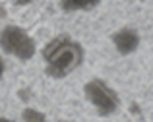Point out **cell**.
I'll use <instances>...</instances> for the list:
<instances>
[{
	"mask_svg": "<svg viewBox=\"0 0 153 122\" xmlns=\"http://www.w3.org/2000/svg\"><path fill=\"white\" fill-rule=\"evenodd\" d=\"M45 74L52 80H64L83 62V47L70 35H56L43 47Z\"/></svg>",
	"mask_w": 153,
	"mask_h": 122,
	"instance_id": "6da1fadb",
	"label": "cell"
},
{
	"mask_svg": "<svg viewBox=\"0 0 153 122\" xmlns=\"http://www.w3.org/2000/svg\"><path fill=\"white\" fill-rule=\"evenodd\" d=\"M0 48L4 54L27 62L35 56L37 45L35 39L19 25H6L0 31Z\"/></svg>",
	"mask_w": 153,
	"mask_h": 122,
	"instance_id": "7a4b0ae2",
	"label": "cell"
},
{
	"mask_svg": "<svg viewBox=\"0 0 153 122\" xmlns=\"http://www.w3.org/2000/svg\"><path fill=\"white\" fill-rule=\"evenodd\" d=\"M83 93H85V99L91 103V107L97 111L99 116H111L120 107V97L116 95V91L107 81L99 78L87 81L83 85Z\"/></svg>",
	"mask_w": 153,
	"mask_h": 122,
	"instance_id": "3957f363",
	"label": "cell"
},
{
	"mask_svg": "<svg viewBox=\"0 0 153 122\" xmlns=\"http://www.w3.org/2000/svg\"><path fill=\"white\" fill-rule=\"evenodd\" d=\"M112 45H114V48L120 54H124V56L132 54L140 47V35L132 27H122V29H118L112 35Z\"/></svg>",
	"mask_w": 153,
	"mask_h": 122,
	"instance_id": "277c9868",
	"label": "cell"
},
{
	"mask_svg": "<svg viewBox=\"0 0 153 122\" xmlns=\"http://www.w3.org/2000/svg\"><path fill=\"white\" fill-rule=\"evenodd\" d=\"M101 0H60V8L64 12H83L95 8Z\"/></svg>",
	"mask_w": 153,
	"mask_h": 122,
	"instance_id": "5b68a950",
	"label": "cell"
},
{
	"mask_svg": "<svg viewBox=\"0 0 153 122\" xmlns=\"http://www.w3.org/2000/svg\"><path fill=\"white\" fill-rule=\"evenodd\" d=\"M22 122H47V115L35 107H27L22 112Z\"/></svg>",
	"mask_w": 153,
	"mask_h": 122,
	"instance_id": "8992f818",
	"label": "cell"
},
{
	"mask_svg": "<svg viewBox=\"0 0 153 122\" xmlns=\"http://www.w3.org/2000/svg\"><path fill=\"white\" fill-rule=\"evenodd\" d=\"M14 4H18V6H27V4H31V2H35V0H12Z\"/></svg>",
	"mask_w": 153,
	"mask_h": 122,
	"instance_id": "52a82bcc",
	"label": "cell"
},
{
	"mask_svg": "<svg viewBox=\"0 0 153 122\" xmlns=\"http://www.w3.org/2000/svg\"><path fill=\"white\" fill-rule=\"evenodd\" d=\"M4 70H6V66H4V60L0 58V80H2V76H4Z\"/></svg>",
	"mask_w": 153,
	"mask_h": 122,
	"instance_id": "ba28073f",
	"label": "cell"
},
{
	"mask_svg": "<svg viewBox=\"0 0 153 122\" xmlns=\"http://www.w3.org/2000/svg\"><path fill=\"white\" fill-rule=\"evenodd\" d=\"M0 122H14L12 118H6V116H0Z\"/></svg>",
	"mask_w": 153,
	"mask_h": 122,
	"instance_id": "9c48e42d",
	"label": "cell"
},
{
	"mask_svg": "<svg viewBox=\"0 0 153 122\" xmlns=\"http://www.w3.org/2000/svg\"><path fill=\"white\" fill-rule=\"evenodd\" d=\"M140 2H143V0H140Z\"/></svg>",
	"mask_w": 153,
	"mask_h": 122,
	"instance_id": "30bf717a",
	"label": "cell"
},
{
	"mask_svg": "<svg viewBox=\"0 0 153 122\" xmlns=\"http://www.w3.org/2000/svg\"><path fill=\"white\" fill-rule=\"evenodd\" d=\"M66 122H68V120H66Z\"/></svg>",
	"mask_w": 153,
	"mask_h": 122,
	"instance_id": "8fae6325",
	"label": "cell"
}]
</instances>
